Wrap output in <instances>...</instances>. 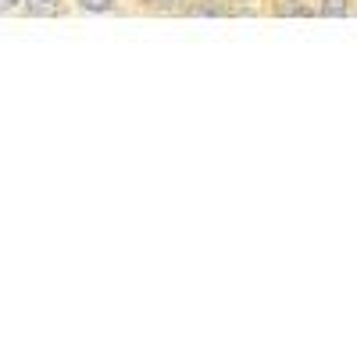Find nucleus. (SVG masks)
<instances>
[{
    "instance_id": "nucleus-5",
    "label": "nucleus",
    "mask_w": 357,
    "mask_h": 357,
    "mask_svg": "<svg viewBox=\"0 0 357 357\" xmlns=\"http://www.w3.org/2000/svg\"><path fill=\"white\" fill-rule=\"evenodd\" d=\"M158 4H175V0H158Z\"/></svg>"
},
{
    "instance_id": "nucleus-3",
    "label": "nucleus",
    "mask_w": 357,
    "mask_h": 357,
    "mask_svg": "<svg viewBox=\"0 0 357 357\" xmlns=\"http://www.w3.org/2000/svg\"><path fill=\"white\" fill-rule=\"evenodd\" d=\"M79 4H82L86 11H111L114 0H79Z\"/></svg>"
},
{
    "instance_id": "nucleus-4",
    "label": "nucleus",
    "mask_w": 357,
    "mask_h": 357,
    "mask_svg": "<svg viewBox=\"0 0 357 357\" xmlns=\"http://www.w3.org/2000/svg\"><path fill=\"white\" fill-rule=\"evenodd\" d=\"M15 4H18V0H0V8H4V11H15Z\"/></svg>"
},
{
    "instance_id": "nucleus-1",
    "label": "nucleus",
    "mask_w": 357,
    "mask_h": 357,
    "mask_svg": "<svg viewBox=\"0 0 357 357\" xmlns=\"http://www.w3.org/2000/svg\"><path fill=\"white\" fill-rule=\"evenodd\" d=\"M321 15L325 18H343L347 15V0H321Z\"/></svg>"
},
{
    "instance_id": "nucleus-2",
    "label": "nucleus",
    "mask_w": 357,
    "mask_h": 357,
    "mask_svg": "<svg viewBox=\"0 0 357 357\" xmlns=\"http://www.w3.org/2000/svg\"><path fill=\"white\" fill-rule=\"evenodd\" d=\"M25 4H29V11H33V15H50L57 8V0H25Z\"/></svg>"
}]
</instances>
